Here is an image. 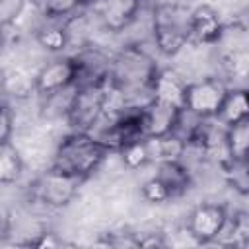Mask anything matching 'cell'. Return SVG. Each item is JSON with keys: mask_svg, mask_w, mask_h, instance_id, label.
Returning a JSON list of instances; mask_svg holds the SVG:
<instances>
[{"mask_svg": "<svg viewBox=\"0 0 249 249\" xmlns=\"http://www.w3.org/2000/svg\"><path fill=\"white\" fill-rule=\"evenodd\" d=\"M249 152V119L224 126V154L230 161H247Z\"/></svg>", "mask_w": 249, "mask_h": 249, "instance_id": "15", "label": "cell"}, {"mask_svg": "<svg viewBox=\"0 0 249 249\" xmlns=\"http://www.w3.org/2000/svg\"><path fill=\"white\" fill-rule=\"evenodd\" d=\"M222 126H231L235 123L249 119V95L245 88H228L218 113L214 117Z\"/></svg>", "mask_w": 249, "mask_h": 249, "instance_id": "14", "label": "cell"}, {"mask_svg": "<svg viewBox=\"0 0 249 249\" xmlns=\"http://www.w3.org/2000/svg\"><path fill=\"white\" fill-rule=\"evenodd\" d=\"M4 80V89L6 95H14V97H27L33 89V78H27L23 72L19 70H12L10 74H2Z\"/></svg>", "mask_w": 249, "mask_h": 249, "instance_id": "21", "label": "cell"}, {"mask_svg": "<svg viewBox=\"0 0 249 249\" xmlns=\"http://www.w3.org/2000/svg\"><path fill=\"white\" fill-rule=\"evenodd\" d=\"M105 97L107 84L74 88L64 107V119L70 130L91 132L105 119Z\"/></svg>", "mask_w": 249, "mask_h": 249, "instance_id": "4", "label": "cell"}, {"mask_svg": "<svg viewBox=\"0 0 249 249\" xmlns=\"http://www.w3.org/2000/svg\"><path fill=\"white\" fill-rule=\"evenodd\" d=\"M224 31L220 12L212 4H198L189 14V43L216 45Z\"/></svg>", "mask_w": 249, "mask_h": 249, "instance_id": "11", "label": "cell"}, {"mask_svg": "<svg viewBox=\"0 0 249 249\" xmlns=\"http://www.w3.org/2000/svg\"><path fill=\"white\" fill-rule=\"evenodd\" d=\"M191 8L177 2H161L152 12V39L163 56H175L189 45Z\"/></svg>", "mask_w": 249, "mask_h": 249, "instance_id": "3", "label": "cell"}, {"mask_svg": "<svg viewBox=\"0 0 249 249\" xmlns=\"http://www.w3.org/2000/svg\"><path fill=\"white\" fill-rule=\"evenodd\" d=\"M183 109L160 101V99H148L142 105V132L146 138H160L173 134L177 128V123L181 119Z\"/></svg>", "mask_w": 249, "mask_h": 249, "instance_id": "9", "label": "cell"}, {"mask_svg": "<svg viewBox=\"0 0 249 249\" xmlns=\"http://www.w3.org/2000/svg\"><path fill=\"white\" fill-rule=\"evenodd\" d=\"M35 39L39 47H43L49 53H62L68 47V31L62 23H53V25H43L37 29Z\"/></svg>", "mask_w": 249, "mask_h": 249, "instance_id": "18", "label": "cell"}, {"mask_svg": "<svg viewBox=\"0 0 249 249\" xmlns=\"http://www.w3.org/2000/svg\"><path fill=\"white\" fill-rule=\"evenodd\" d=\"M144 0H97L91 8L97 21L109 33H121L138 18Z\"/></svg>", "mask_w": 249, "mask_h": 249, "instance_id": "10", "label": "cell"}, {"mask_svg": "<svg viewBox=\"0 0 249 249\" xmlns=\"http://www.w3.org/2000/svg\"><path fill=\"white\" fill-rule=\"evenodd\" d=\"M111 152L93 132L70 130L58 142L51 167L86 181L93 175Z\"/></svg>", "mask_w": 249, "mask_h": 249, "instance_id": "2", "label": "cell"}, {"mask_svg": "<svg viewBox=\"0 0 249 249\" xmlns=\"http://www.w3.org/2000/svg\"><path fill=\"white\" fill-rule=\"evenodd\" d=\"M6 101V89H4V80H2V74H0V105Z\"/></svg>", "mask_w": 249, "mask_h": 249, "instance_id": "27", "label": "cell"}, {"mask_svg": "<svg viewBox=\"0 0 249 249\" xmlns=\"http://www.w3.org/2000/svg\"><path fill=\"white\" fill-rule=\"evenodd\" d=\"M228 208L222 202H200L187 216V233L198 245L216 243L228 224Z\"/></svg>", "mask_w": 249, "mask_h": 249, "instance_id": "6", "label": "cell"}, {"mask_svg": "<svg viewBox=\"0 0 249 249\" xmlns=\"http://www.w3.org/2000/svg\"><path fill=\"white\" fill-rule=\"evenodd\" d=\"M154 177L165 187V191L169 193L171 198H177L181 195H185L191 185H193V177L189 167L181 161V160H163L156 163V173Z\"/></svg>", "mask_w": 249, "mask_h": 249, "instance_id": "13", "label": "cell"}, {"mask_svg": "<svg viewBox=\"0 0 249 249\" xmlns=\"http://www.w3.org/2000/svg\"><path fill=\"white\" fill-rule=\"evenodd\" d=\"M140 193H142V198L146 202H150V204H163V202L171 200L169 193L165 191V187L156 177H150L148 181H144Z\"/></svg>", "mask_w": 249, "mask_h": 249, "instance_id": "23", "label": "cell"}, {"mask_svg": "<svg viewBox=\"0 0 249 249\" xmlns=\"http://www.w3.org/2000/svg\"><path fill=\"white\" fill-rule=\"evenodd\" d=\"M25 245H33V247H56V245H64V241L60 237H56V233H53V231H43V233H37L35 239H29Z\"/></svg>", "mask_w": 249, "mask_h": 249, "instance_id": "25", "label": "cell"}, {"mask_svg": "<svg viewBox=\"0 0 249 249\" xmlns=\"http://www.w3.org/2000/svg\"><path fill=\"white\" fill-rule=\"evenodd\" d=\"M167 245L161 233H144L138 235V247H163Z\"/></svg>", "mask_w": 249, "mask_h": 249, "instance_id": "26", "label": "cell"}, {"mask_svg": "<svg viewBox=\"0 0 249 249\" xmlns=\"http://www.w3.org/2000/svg\"><path fill=\"white\" fill-rule=\"evenodd\" d=\"M12 134H14V113L10 105L4 101L0 105V146L10 144Z\"/></svg>", "mask_w": 249, "mask_h": 249, "instance_id": "24", "label": "cell"}, {"mask_svg": "<svg viewBox=\"0 0 249 249\" xmlns=\"http://www.w3.org/2000/svg\"><path fill=\"white\" fill-rule=\"evenodd\" d=\"M76 66L72 56H58L45 62L33 76V89L41 97H51L74 88Z\"/></svg>", "mask_w": 249, "mask_h": 249, "instance_id": "8", "label": "cell"}, {"mask_svg": "<svg viewBox=\"0 0 249 249\" xmlns=\"http://www.w3.org/2000/svg\"><path fill=\"white\" fill-rule=\"evenodd\" d=\"M228 88L230 86L216 76L200 78L196 82H187L183 109L198 119H214Z\"/></svg>", "mask_w": 249, "mask_h": 249, "instance_id": "7", "label": "cell"}, {"mask_svg": "<svg viewBox=\"0 0 249 249\" xmlns=\"http://www.w3.org/2000/svg\"><path fill=\"white\" fill-rule=\"evenodd\" d=\"M160 70L156 58L140 45L123 47L109 64V84L119 89L126 105H144L140 95L150 97V84Z\"/></svg>", "mask_w": 249, "mask_h": 249, "instance_id": "1", "label": "cell"}, {"mask_svg": "<svg viewBox=\"0 0 249 249\" xmlns=\"http://www.w3.org/2000/svg\"><path fill=\"white\" fill-rule=\"evenodd\" d=\"M97 0H80V6H93Z\"/></svg>", "mask_w": 249, "mask_h": 249, "instance_id": "28", "label": "cell"}, {"mask_svg": "<svg viewBox=\"0 0 249 249\" xmlns=\"http://www.w3.org/2000/svg\"><path fill=\"white\" fill-rule=\"evenodd\" d=\"M185 89H187V82L183 80V76H179L171 68L160 66V70L156 72V76L150 84V97L183 109L185 107Z\"/></svg>", "mask_w": 249, "mask_h": 249, "instance_id": "12", "label": "cell"}, {"mask_svg": "<svg viewBox=\"0 0 249 249\" xmlns=\"http://www.w3.org/2000/svg\"><path fill=\"white\" fill-rule=\"evenodd\" d=\"M23 158L10 144L0 146V185H16L23 175Z\"/></svg>", "mask_w": 249, "mask_h": 249, "instance_id": "16", "label": "cell"}, {"mask_svg": "<svg viewBox=\"0 0 249 249\" xmlns=\"http://www.w3.org/2000/svg\"><path fill=\"white\" fill-rule=\"evenodd\" d=\"M224 230H230V233H231V239L228 243H233L235 247H247V243H249V216L245 210H239L233 216H228V224Z\"/></svg>", "mask_w": 249, "mask_h": 249, "instance_id": "19", "label": "cell"}, {"mask_svg": "<svg viewBox=\"0 0 249 249\" xmlns=\"http://www.w3.org/2000/svg\"><path fill=\"white\" fill-rule=\"evenodd\" d=\"M82 183L84 181L74 175L49 167L33 181L31 195L47 208H64L76 198Z\"/></svg>", "mask_w": 249, "mask_h": 249, "instance_id": "5", "label": "cell"}, {"mask_svg": "<svg viewBox=\"0 0 249 249\" xmlns=\"http://www.w3.org/2000/svg\"><path fill=\"white\" fill-rule=\"evenodd\" d=\"M25 6L27 0H0V31L16 23V19L23 14Z\"/></svg>", "mask_w": 249, "mask_h": 249, "instance_id": "22", "label": "cell"}, {"mask_svg": "<svg viewBox=\"0 0 249 249\" xmlns=\"http://www.w3.org/2000/svg\"><path fill=\"white\" fill-rule=\"evenodd\" d=\"M41 14L49 19H62L70 18L78 8L80 0H35Z\"/></svg>", "mask_w": 249, "mask_h": 249, "instance_id": "20", "label": "cell"}, {"mask_svg": "<svg viewBox=\"0 0 249 249\" xmlns=\"http://www.w3.org/2000/svg\"><path fill=\"white\" fill-rule=\"evenodd\" d=\"M117 154L121 156V161H123V165H124L128 171H136V169H142V167H146L148 163H152L146 136L126 142Z\"/></svg>", "mask_w": 249, "mask_h": 249, "instance_id": "17", "label": "cell"}]
</instances>
